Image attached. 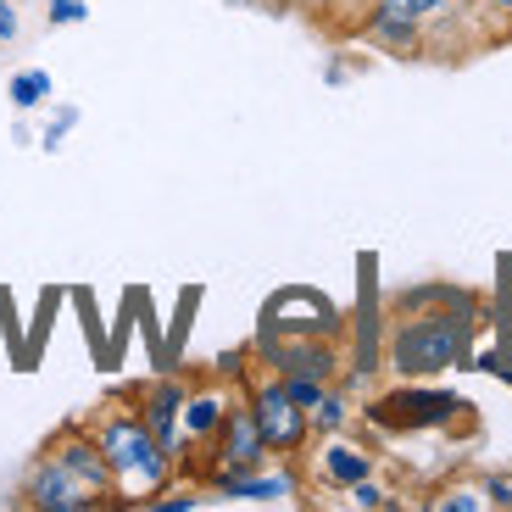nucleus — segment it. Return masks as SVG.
<instances>
[{
    "instance_id": "1",
    "label": "nucleus",
    "mask_w": 512,
    "mask_h": 512,
    "mask_svg": "<svg viewBox=\"0 0 512 512\" xmlns=\"http://www.w3.org/2000/svg\"><path fill=\"white\" fill-rule=\"evenodd\" d=\"M95 446L106 451V468H112V490L123 507H145L151 496H162L179 474V462L162 440L151 435V423L140 418V407H106L90 418Z\"/></svg>"
},
{
    "instance_id": "17",
    "label": "nucleus",
    "mask_w": 512,
    "mask_h": 512,
    "mask_svg": "<svg viewBox=\"0 0 512 512\" xmlns=\"http://www.w3.org/2000/svg\"><path fill=\"white\" fill-rule=\"evenodd\" d=\"M429 507H435V512H485V490L457 485V490H446V496H435Z\"/></svg>"
},
{
    "instance_id": "20",
    "label": "nucleus",
    "mask_w": 512,
    "mask_h": 512,
    "mask_svg": "<svg viewBox=\"0 0 512 512\" xmlns=\"http://www.w3.org/2000/svg\"><path fill=\"white\" fill-rule=\"evenodd\" d=\"M351 507H362V512H368V507H396V501H390V490H384L379 485V479H357V485H351Z\"/></svg>"
},
{
    "instance_id": "27",
    "label": "nucleus",
    "mask_w": 512,
    "mask_h": 512,
    "mask_svg": "<svg viewBox=\"0 0 512 512\" xmlns=\"http://www.w3.org/2000/svg\"><path fill=\"white\" fill-rule=\"evenodd\" d=\"M407 6H412V12H423L429 23H435V17H446L451 6H457V0H407Z\"/></svg>"
},
{
    "instance_id": "5",
    "label": "nucleus",
    "mask_w": 512,
    "mask_h": 512,
    "mask_svg": "<svg viewBox=\"0 0 512 512\" xmlns=\"http://www.w3.org/2000/svg\"><path fill=\"white\" fill-rule=\"evenodd\" d=\"M256 357H262L268 373H279V379L301 373V379L340 384V373H346V351H340V340H295V334L262 329L256 334Z\"/></svg>"
},
{
    "instance_id": "6",
    "label": "nucleus",
    "mask_w": 512,
    "mask_h": 512,
    "mask_svg": "<svg viewBox=\"0 0 512 512\" xmlns=\"http://www.w3.org/2000/svg\"><path fill=\"white\" fill-rule=\"evenodd\" d=\"M17 496H23V507H34V512H95V507H106L84 479L67 474L51 451L34 457V468L23 474V490H17Z\"/></svg>"
},
{
    "instance_id": "15",
    "label": "nucleus",
    "mask_w": 512,
    "mask_h": 512,
    "mask_svg": "<svg viewBox=\"0 0 512 512\" xmlns=\"http://www.w3.org/2000/svg\"><path fill=\"white\" fill-rule=\"evenodd\" d=\"M6 95H12L17 112H34V106L51 101V73H45V67H23V73H12Z\"/></svg>"
},
{
    "instance_id": "16",
    "label": "nucleus",
    "mask_w": 512,
    "mask_h": 512,
    "mask_svg": "<svg viewBox=\"0 0 512 512\" xmlns=\"http://www.w3.org/2000/svg\"><path fill=\"white\" fill-rule=\"evenodd\" d=\"M346 423H351V396L340 390V384H329L323 401L312 407V435H340Z\"/></svg>"
},
{
    "instance_id": "8",
    "label": "nucleus",
    "mask_w": 512,
    "mask_h": 512,
    "mask_svg": "<svg viewBox=\"0 0 512 512\" xmlns=\"http://www.w3.org/2000/svg\"><path fill=\"white\" fill-rule=\"evenodd\" d=\"M362 34L390 56H418L429 45V17L412 12L407 0H368L362 12Z\"/></svg>"
},
{
    "instance_id": "22",
    "label": "nucleus",
    "mask_w": 512,
    "mask_h": 512,
    "mask_svg": "<svg viewBox=\"0 0 512 512\" xmlns=\"http://www.w3.org/2000/svg\"><path fill=\"white\" fill-rule=\"evenodd\" d=\"M84 17H90V6H84V0H51L45 23H51V28H73V23H84Z\"/></svg>"
},
{
    "instance_id": "3",
    "label": "nucleus",
    "mask_w": 512,
    "mask_h": 512,
    "mask_svg": "<svg viewBox=\"0 0 512 512\" xmlns=\"http://www.w3.org/2000/svg\"><path fill=\"white\" fill-rule=\"evenodd\" d=\"M245 401H251V418L256 429H262V446H268V457H301L312 440V412L301 407V401L284 396L279 373H268V379H256L251 390H245Z\"/></svg>"
},
{
    "instance_id": "21",
    "label": "nucleus",
    "mask_w": 512,
    "mask_h": 512,
    "mask_svg": "<svg viewBox=\"0 0 512 512\" xmlns=\"http://www.w3.org/2000/svg\"><path fill=\"white\" fill-rule=\"evenodd\" d=\"M474 362H479L485 373H496L501 384H512V334H501V346L485 351V357H474Z\"/></svg>"
},
{
    "instance_id": "25",
    "label": "nucleus",
    "mask_w": 512,
    "mask_h": 512,
    "mask_svg": "<svg viewBox=\"0 0 512 512\" xmlns=\"http://www.w3.org/2000/svg\"><path fill=\"white\" fill-rule=\"evenodd\" d=\"M485 507H512V479L507 474L485 479Z\"/></svg>"
},
{
    "instance_id": "2",
    "label": "nucleus",
    "mask_w": 512,
    "mask_h": 512,
    "mask_svg": "<svg viewBox=\"0 0 512 512\" xmlns=\"http://www.w3.org/2000/svg\"><path fill=\"white\" fill-rule=\"evenodd\" d=\"M479 329V307H418V312H396L390 329V368L401 379H435L446 368L468 362Z\"/></svg>"
},
{
    "instance_id": "24",
    "label": "nucleus",
    "mask_w": 512,
    "mask_h": 512,
    "mask_svg": "<svg viewBox=\"0 0 512 512\" xmlns=\"http://www.w3.org/2000/svg\"><path fill=\"white\" fill-rule=\"evenodd\" d=\"M73 123H78V106H62V112H56V123L45 128V140H39V145H45V151H62V140H67V128H73Z\"/></svg>"
},
{
    "instance_id": "14",
    "label": "nucleus",
    "mask_w": 512,
    "mask_h": 512,
    "mask_svg": "<svg viewBox=\"0 0 512 512\" xmlns=\"http://www.w3.org/2000/svg\"><path fill=\"white\" fill-rule=\"evenodd\" d=\"M373 474V451H362V446H351V440H340V435H323V451H318V485H329V490H351L357 479H368Z\"/></svg>"
},
{
    "instance_id": "19",
    "label": "nucleus",
    "mask_w": 512,
    "mask_h": 512,
    "mask_svg": "<svg viewBox=\"0 0 512 512\" xmlns=\"http://www.w3.org/2000/svg\"><path fill=\"white\" fill-rule=\"evenodd\" d=\"M284 384V396H290V401H301V407H318V401H323V390H329V384H323V379H301V373H290V379H279Z\"/></svg>"
},
{
    "instance_id": "26",
    "label": "nucleus",
    "mask_w": 512,
    "mask_h": 512,
    "mask_svg": "<svg viewBox=\"0 0 512 512\" xmlns=\"http://www.w3.org/2000/svg\"><path fill=\"white\" fill-rule=\"evenodd\" d=\"M17 28H23V23H17V6H12V0H0V45L17 39Z\"/></svg>"
},
{
    "instance_id": "12",
    "label": "nucleus",
    "mask_w": 512,
    "mask_h": 512,
    "mask_svg": "<svg viewBox=\"0 0 512 512\" xmlns=\"http://www.w3.org/2000/svg\"><path fill=\"white\" fill-rule=\"evenodd\" d=\"M184 396H190V384L184 379H151L145 384V396H140V418L151 423V435L173 451V462H179V451H190V440H184V429H179Z\"/></svg>"
},
{
    "instance_id": "11",
    "label": "nucleus",
    "mask_w": 512,
    "mask_h": 512,
    "mask_svg": "<svg viewBox=\"0 0 512 512\" xmlns=\"http://www.w3.org/2000/svg\"><path fill=\"white\" fill-rule=\"evenodd\" d=\"M45 451H51V457L62 462L67 474H78V479H84V485H90L101 501H117V490H112V468H106V451L95 446L90 423H84V429H62V435H56Z\"/></svg>"
},
{
    "instance_id": "18",
    "label": "nucleus",
    "mask_w": 512,
    "mask_h": 512,
    "mask_svg": "<svg viewBox=\"0 0 512 512\" xmlns=\"http://www.w3.org/2000/svg\"><path fill=\"white\" fill-rule=\"evenodd\" d=\"M479 23H490V34H512V0H468Z\"/></svg>"
},
{
    "instance_id": "10",
    "label": "nucleus",
    "mask_w": 512,
    "mask_h": 512,
    "mask_svg": "<svg viewBox=\"0 0 512 512\" xmlns=\"http://www.w3.org/2000/svg\"><path fill=\"white\" fill-rule=\"evenodd\" d=\"M206 490L223 501H256V507H273V501L295 496V474H273V468H212Z\"/></svg>"
},
{
    "instance_id": "13",
    "label": "nucleus",
    "mask_w": 512,
    "mask_h": 512,
    "mask_svg": "<svg viewBox=\"0 0 512 512\" xmlns=\"http://www.w3.org/2000/svg\"><path fill=\"white\" fill-rule=\"evenodd\" d=\"M229 407H234V390H223V384L190 390V396H184V418H179L184 440H190V446H212L223 418H229Z\"/></svg>"
},
{
    "instance_id": "7",
    "label": "nucleus",
    "mask_w": 512,
    "mask_h": 512,
    "mask_svg": "<svg viewBox=\"0 0 512 512\" xmlns=\"http://www.w3.org/2000/svg\"><path fill=\"white\" fill-rule=\"evenodd\" d=\"M457 412H462V396H451V390H423V379H407V390L384 396L373 407V418L384 429H446Z\"/></svg>"
},
{
    "instance_id": "4",
    "label": "nucleus",
    "mask_w": 512,
    "mask_h": 512,
    "mask_svg": "<svg viewBox=\"0 0 512 512\" xmlns=\"http://www.w3.org/2000/svg\"><path fill=\"white\" fill-rule=\"evenodd\" d=\"M262 329L273 334H295V340H340L346 334V312L334 307L323 290H307V284H290L262 307Z\"/></svg>"
},
{
    "instance_id": "9",
    "label": "nucleus",
    "mask_w": 512,
    "mask_h": 512,
    "mask_svg": "<svg viewBox=\"0 0 512 512\" xmlns=\"http://www.w3.org/2000/svg\"><path fill=\"white\" fill-rule=\"evenodd\" d=\"M206 457H212V468H268V446H262V429H256V418H251L245 390L234 396L229 418H223L218 440L206 446Z\"/></svg>"
},
{
    "instance_id": "23",
    "label": "nucleus",
    "mask_w": 512,
    "mask_h": 512,
    "mask_svg": "<svg viewBox=\"0 0 512 512\" xmlns=\"http://www.w3.org/2000/svg\"><path fill=\"white\" fill-rule=\"evenodd\" d=\"M145 507H151V512H195V507H201V496H190V490H162V496H151Z\"/></svg>"
}]
</instances>
